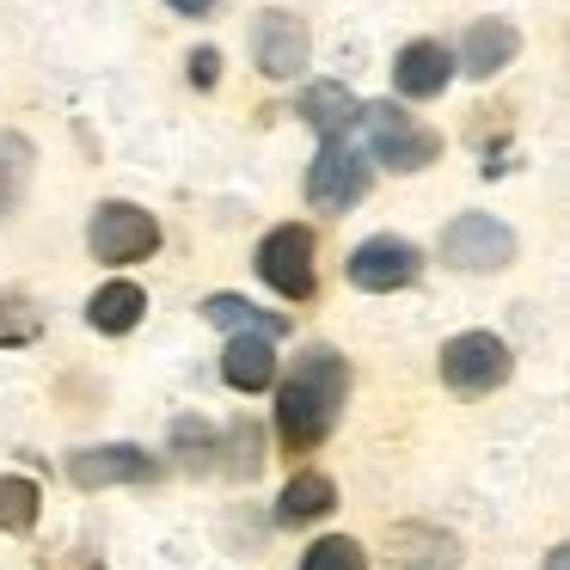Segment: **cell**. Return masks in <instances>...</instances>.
I'll return each mask as SVG.
<instances>
[{
  "instance_id": "6da1fadb",
  "label": "cell",
  "mask_w": 570,
  "mask_h": 570,
  "mask_svg": "<svg viewBox=\"0 0 570 570\" xmlns=\"http://www.w3.org/2000/svg\"><path fill=\"white\" fill-rule=\"evenodd\" d=\"M344 399H350V362L337 350H307L276 393V435H283L288 454H313L332 435Z\"/></svg>"
},
{
  "instance_id": "7a4b0ae2",
  "label": "cell",
  "mask_w": 570,
  "mask_h": 570,
  "mask_svg": "<svg viewBox=\"0 0 570 570\" xmlns=\"http://www.w3.org/2000/svg\"><path fill=\"white\" fill-rule=\"evenodd\" d=\"M362 136H368V154L381 166H393V173H423V166L442 160V136L435 129H423L411 111H399V105H362Z\"/></svg>"
},
{
  "instance_id": "3957f363",
  "label": "cell",
  "mask_w": 570,
  "mask_h": 570,
  "mask_svg": "<svg viewBox=\"0 0 570 570\" xmlns=\"http://www.w3.org/2000/svg\"><path fill=\"white\" fill-rule=\"evenodd\" d=\"M368 185H374V173H368V154L356 148L350 136H332V141H320V160H313V173H307V203L320 215H344V209H356L362 197H368Z\"/></svg>"
},
{
  "instance_id": "277c9868",
  "label": "cell",
  "mask_w": 570,
  "mask_h": 570,
  "mask_svg": "<svg viewBox=\"0 0 570 570\" xmlns=\"http://www.w3.org/2000/svg\"><path fill=\"white\" fill-rule=\"evenodd\" d=\"M515 374V356H509L503 337L491 332H460L442 344V381L454 386L460 399H484Z\"/></svg>"
},
{
  "instance_id": "5b68a950",
  "label": "cell",
  "mask_w": 570,
  "mask_h": 570,
  "mask_svg": "<svg viewBox=\"0 0 570 570\" xmlns=\"http://www.w3.org/2000/svg\"><path fill=\"white\" fill-rule=\"evenodd\" d=\"M442 258L466 276L509 271V264H515V234H509L497 215H454V222L442 227Z\"/></svg>"
},
{
  "instance_id": "8992f818",
  "label": "cell",
  "mask_w": 570,
  "mask_h": 570,
  "mask_svg": "<svg viewBox=\"0 0 570 570\" xmlns=\"http://www.w3.org/2000/svg\"><path fill=\"white\" fill-rule=\"evenodd\" d=\"M87 246L99 264H136L160 246V222L148 209H136V203H99L87 227Z\"/></svg>"
},
{
  "instance_id": "52a82bcc",
  "label": "cell",
  "mask_w": 570,
  "mask_h": 570,
  "mask_svg": "<svg viewBox=\"0 0 570 570\" xmlns=\"http://www.w3.org/2000/svg\"><path fill=\"white\" fill-rule=\"evenodd\" d=\"M258 276L283 301H307L313 295V227H301V222L271 227L258 239Z\"/></svg>"
},
{
  "instance_id": "ba28073f",
  "label": "cell",
  "mask_w": 570,
  "mask_h": 570,
  "mask_svg": "<svg viewBox=\"0 0 570 570\" xmlns=\"http://www.w3.org/2000/svg\"><path fill=\"white\" fill-rule=\"evenodd\" d=\"M423 271V252L399 234H368L356 252H350V283L362 295H393V288H411Z\"/></svg>"
},
{
  "instance_id": "9c48e42d",
  "label": "cell",
  "mask_w": 570,
  "mask_h": 570,
  "mask_svg": "<svg viewBox=\"0 0 570 570\" xmlns=\"http://www.w3.org/2000/svg\"><path fill=\"white\" fill-rule=\"evenodd\" d=\"M68 479L80 491H111V484H141L154 479V460L136 442H105V448H75L68 454Z\"/></svg>"
},
{
  "instance_id": "30bf717a",
  "label": "cell",
  "mask_w": 570,
  "mask_h": 570,
  "mask_svg": "<svg viewBox=\"0 0 570 570\" xmlns=\"http://www.w3.org/2000/svg\"><path fill=\"white\" fill-rule=\"evenodd\" d=\"M386 570H460V540L430 521H399L386 533Z\"/></svg>"
},
{
  "instance_id": "8fae6325",
  "label": "cell",
  "mask_w": 570,
  "mask_h": 570,
  "mask_svg": "<svg viewBox=\"0 0 570 570\" xmlns=\"http://www.w3.org/2000/svg\"><path fill=\"white\" fill-rule=\"evenodd\" d=\"M252 56H258V68L271 80H295L313 56V38L295 13H264L258 31H252Z\"/></svg>"
},
{
  "instance_id": "7c38bea8",
  "label": "cell",
  "mask_w": 570,
  "mask_h": 570,
  "mask_svg": "<svg viewBox=\"0 0 570 570\" xmlns=\"http://www.w3.org/2000/svg\"><path fill=\"white\" fill-rule=\"evenodd\" d=\"M448 80H454V50L435 43V38H417L393 56V87L405 92V99H442Z\"/></svg>"
},
{
  "instance_id": "4fadbf2b",
  "label": "cell",
  "mask_w": 570,
  "mask_h": 570,
  "mask_svg": "<svg viewBox=\"0 0 570 570\" xmlns=\"http://www.w3.org/2000/svg\"><path fill=\"white\" fill-rule=\"evenodd\" d=\"M521 50V31L509 26V19H472L466 38H460V68L479 80H491L497 68H509Z\"/></svg>"
},
{
  "instance_id": "5bb4252c",
  "label": "cell",
  "mask_w": 570,
  "mask_h": 570,
  "mask_svg": "<svg viewBox=\"0 0 570 570\" xmlns=\"http://www.w3.org/2000/svg\"><path fill=\"white\" fill-rule=\"evenodd\" d=\"M141 313H148V295H141V283H129V276H117V283H105L99 295L87 301V320H92V332H105V337H124V332H136V325H141Z\"/></svg>"
},
{
  "instance_id": "9a60e30c",
  "label": "cell",
  "mask_w": 570,
  "mask_h": 570,
  "mask_svg": "<svg viewBox=\"0 0 570 570\" xmlns=\"http://www.w3.org/2000/svg\"><path fill=\"white\" fill-rule=\"evenodd\" d=\"M337 509V491L325 472H295V479L283 484V497H276V521L283 528H307V521H325Z\"/></svg>"
},
{
  "instance_id": "2e32d148",
  "label": "cell",
  "mask_w": 570,
  "mask_h": 570,
  "mask_svg": "<svg viewBox=\"0 0 570 570\" xmlns=\"http://www.w3.org/2000/svg\"><path fill=\"white\" fill-rule=\"evenodd\" d=\"M222 381L234 386V393H264V386L276 381V350L271 337H234L222 356Z\"/></svg>"
},
{
  "instance_id": "e0dca14e",
  "label": "cell",
  "mask_w": 570,
  "mask_h": 570,
  "mask_svg": "<svg viewBox=\"0 0 570 570\" xmlns=\"http://www.w3.org/2000/svg\"><path fill=\"white\" fill-rule=\"evenodd\" d=\"M301 117L320 129V141H332V136H350V124L362 117V105H356V92H350L344 80H320V87H307V99H301Z\"/></svg>"
},
{
  "instance_id": "ac0fdd59",
  "label": "cell",
  "mask_w": 570,
  "mask_h": 570,
  "mask_svg": "<svg viewBox=\"0 0 570 570\" xmlns=\"http://www.w3.org/2000/svg\"><path fill=\"white\" fill-rule=\"evenodd\" d=\"M203 320L222 325V332H239V337H276V332H288V320L252 307L246 295H209V301H203Z\"/></svg>"
},
{
  "instance_id": "d6986e66",
  "label": "cell",
  "mask_w": 570,
  "mask_h": 570,
  "mask_svg": "<svg viewBox=\"0 0 570 570\" xmlns=\"http://www.w3.org/2000/svg\"><path fill=\"white\" fill-rule=\"evenodd\" d=\"M38 509H43L38 484L19 479V472H0V533H31L38 528Z\"/></svg>"
},
{
  "instance_id": "ffe728a7",
  "label": "cell",
  "mask_w": 570,
  "mask_h": 570,
  "mask_svg": "<svg viewBox=\"0 0 570 570\" xmlns=\"http://www.w3.org/2000/svg\"><path fill=\"white\" fill-rule=\"evenodd\" d=\"M301 570H368V552H362L350 533H325V540L307 546V558H301Z\"/></svg>"
},
{
  "instance_id": "44dd1931",
  "label": "cell",
  "mask_w": 570,
  "mask_h": 570,
  "mask_svg": "<svg viewBox=\"0 0 570 570\" xmlns=\"http://www.w3.org/2000/svg\"><path fill=\"white\" fill-rule=\"evenodd\" d=\"M38 332H43V320H38V307H31L26 295H0V350L31 344Z\"/></svg>"
},
{
  "instance_id": "7402d4cb",
  "label": "cell",
  "mask_w": 570,
  "mask_h": 570,
  "mask_svg": "<svg viewBox=\"0 0 570 570\" xmlns=\"http://www.w3.org/2000/svg\"><path fill=\"white\" fill-rule=\"evenodd\" d=\"M227 472H258V430H246V423L234 430V454H227Z\"/></svg>"
},
{
  "instance_id": "603a6c76",
  "label": "cell",
  "mask_w": 570,
  "mask_h": 570,
  "mask_svg": "<svg viewBox=\"0 0 570 570\" xmlns=\"http://www.w3.org/2000/svg\"><path fill=\"white\" fill-rule=\"evenodd\" d=\"M0 154H7V173H13V178H26V173H31V148H26L19 136L0 141ZM0 209H13V190H0Z\"/></svg>"
},
{
  "instance_id": "cb8c5ba5",
  "label": "cell",
  "mask_w": 570,
  "mask_h": 570,
  "mask_svg": "<svg viewBox=\"0 0 570 570\" xmlns=\"http://www.w3.org/2000/svg\"><path fill=\"white\" fill-rule=\"evenodd\" d=\"M215 75H222V56H215V50L190 56V87H215Z\"/></svg>"
},
{
  "instance_id": "d4e9b609",
  "label": "cell",
  "mask_w": 570,
  "mask_h": 570,
  "mask_svg": "<svg viewBox=\"0 0 570 570\" xmlns=\"http://www.w3.org/2000/svg\"><path fill=\"white\" fill-rule=\"evenodd\" d=\"M166 7H173V13H185V19H203V13H215L222 0H166Z\"/></svg>"
},
{
  "instance_id": "484cf974",
  "label": "cell",
  "mask_w": 570,
  "mask_h": 570,
  "mask_svg": "<svg viewBox=\"0 0 570 570\" xmlns=\"http://www.w3.org/2000/svg\"><path fill=\"white\" fill-rule=\"evenodd\" d=\"M56 570H105L92 552H68V558H56Z\"/></svg>"
},
{
  "instance_id": "4316f807",
  "label": "cell",
  "mask_w": 570,
  "mask_h": 570,
  "mask_svg": "<svg viewBox=\"0 0 570 570\" xmlns=\"http://www.w3.org/2000/svg\"><path fill=\"white\" fill-rule=\"evenodd\" d=\"M546 570H570V552H564V546H552V558H546Z\"/></svg>"
}]
</instances>
